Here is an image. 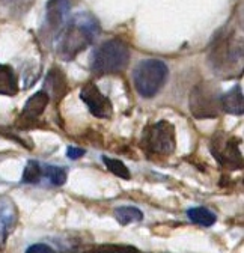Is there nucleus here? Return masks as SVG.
<instances>
[{"label":"nucleus","mask_w":244,"mask_h":253,"mask_svg":"<svg viewBox=\"0 0 244 253\" xmlns=\"http://www.w3.org/2000/svg\"><path fill=\"white\" fill-rule=\"evenodd\" d=\"M243 90L240 86L232 87L229 92L223 93L220 97V104H222V110L231 115H243L244 110V104H243Z\"/></svg>","instance_id":"nucleus-13"},{"label":"nucleus","mask_w":244,"mask_h":253,"mask_svg":"<svg viewBox=\"0 0 244 253\" xmlns=\"http://www.w3.org/2000/svg\"><path fill=\"white\" fill-rule=\"evenodd\" d=\"M48 101H50V98L44 90L34 93L32 97L26 101V106H24V109H23V112L17 121L18 128L20 130H30L37 125H41L38 122V119L44 113V110L47 109Z\"/></svg>","instance_id":"nucleus-9"},{"label":"nucleus","mask_w":244,"mask_h":253,"mask_svg":"<svg viewBox=\"0 0 244 253\" xmlns=\"http://www.w3.org/2000/svg\"><path fill=\"white\" fill-rule=\"evenodd\" d=\"M103 163L106 165V168L116 176L122 178V179H130L131 173L128 170V168L122 163L121 160H116V158H110V157H104L103 155Z\"/></svg>","instance_id":"nucleus-17"},{"label":"nucleus","mask_w":244,"mask_h":253,"mask_svg":"<svg viewBox=\"0 0 244 253\" xmlns=\"http://www.w3.org/2000/svg\"><path fill=\"white\" fill-rule=\"evenodd\" d=\"M89 253H139V250L130 246H103L90 250Z\"/></svg>","instance_id":"nucleus-20"},{"label":"nucleus","mask_w":244,"mask_h":253,"mask_svg":"<svg viewBox=\"0 0 244 253\" xmlns=\"http://www.w3.org/2000/svg\"><path fill=\"white\" fill-rule=\"evenodd\" d=\"M115 217L122 226H127L143 218V214L136 207H118L115 210Z\"/></svg>","instance_id":"nucleus-16"},{"label":"nucleus","mask_w":244,"mask_h":253,"mask_svg":"<svg viewBox=\"0 0 244 253\" xmlns=\"http://www.w3.org/2000/svg\"><path fill=\"white\" fill-rule=\"evenodd\" d=\"M42 178H47L53 185H64L67 181V170L56 166H42Z\"/></svg>","instance_id":"nucleus-18"},{"label":"nucleus","mask_w":244,"mask_h":253,"mask_svg":"<svg viewBox=\"0 0 244 253\" xmlns=\"http://www.w3.org/2000/svg\"><path fill=\"white\" fill-rule=\"evenodd\" d=\"M18 221V211L15 204L6 198H0V250L3 249L8 237L15 229Z\"/></svg>","instance_id":"nucleus-11"},{"label":"nucleus","mask_w":244,"mask_h":253,"mask_svg":"<svg viewBox=\"0 0 244 253\" xmlns=\"http://www.w3.org/2000/svg\"><path fill=\"white\" fill-rule=\"evenodd\" d=\"M220 92L211 83L198 84L190 93V110L198 119L219 118L223 112L220 104Z\"/></svg>","instance_id":"nucleus-5"},{"label":"nucleus","mask_w":244,"mask_h":253,"mask_svg":"<svg viewBox=\"0 0 244 253\" xmlns=\"http://www.w3.org/2000/svg\"><path fill=\"white\" fill-rule=\"evenodd\" d=\"M26 253H54V250H53L50 246H47V244L38 243V244L30 246V247L26 250Z\"/></svg>","instance_id":"nucleus-21"},{"label":"nucleus","mask_w":244,"mask_h":253,"mask_svg":"<svg viewBox=\"0 0 244 253\" xmlns=\"http://www.w3.org/2000/svg\"><path fill=\"white\" fill-rule=\"evenodd\" d=\"M169 76V68L163 60L145 59L137 63L133 71V83L139 95L145 98L156 97L164 86Z\"/></svg>","instance_id":"nucleus-4"},{"label":"nucleus","mask_w":244,"mask_h":253,"mask_svg":"<svg viewBox=\"0 0 244 253\" xmlns=\"http://www.w3.org/2000/svg\"><path fill=\"white\" fill-rule=\"evenodd\" d=\"M130 47L121 40H109L100 44L90 57V68L98 76L122 73L130 63Z\"/></svg>","instance_id":"nucleus-2"},{"label":"nucleus","mask_w":244,"mask_h":253,"mask_svg":"<svg viewBox=\"0 0 244 253\" xmlns=\"http://www.w3.org/2000/svg\"><path fill=\"white\" fill-rule=\"evenodd\" d=\"M143 145L149 152L159 155H170L176 146L173 125L167 121H159L148 126L143 133Z\"/></svg>","instance_id":"nucleus-6"},{"label":"nucleus","mask_w":244,"mask_h":253,"mask_svg":"<svg viewBox=\"0 0 244 253\" xmlns=\"http://www.w3.org/2000/svg\"><path fill=\"white\" fill-rule=\"evenodd\" d=\"M18 92V79L9 65L0 63V95H15Z\"/></svg>","instance_id":"nucleus-14"},{"label":"nucleus","mask_w":244,"mask_h":253,"mask_svg":"<svg viewBox=\"0 0 244 253\" xmlns=\"http://www.w3.org/2000/svg\"><path fill=\"white\" fill-rule=\"evenodd\" d=\"M211 67L223 77L237 76L243 67V45L237 42L234 32H226L212 44L209 54Z\"/></svg>","instance_id":"nucleus-3"},{"label":"nucleus","mask_w":244,"mask_h":253,"mask_svg":"<svg viewBox=\"0 0 244 253\" xmlns=\"http://www.w3.org/2000/svg\"><path fill=\"white\" fill-rule=\"evenodd\" d=\"M100 24L89 12H79L68 18L65 26L54 37V48L60 59L71 60L100 35Z\"/></svg>","instance_id":"nucleus-1"},{"label":"nucleus","mask_w":244,"mask_h":253,"mask_svg":"<svg viewBox=\"0 0 244 253\" xmlns=\"http://www.w3.org/2000/svg\"><path fill=\"white\" fill-rule=\"evenodd\" d=\"M187 215H189V218L193 221V223L201 225V226H205V228L212 226V225L216 223V220H217L216 214L212 212L211 210L205 208V207L190 208V210L187 211Z\"/></svg>","instance_id":"nucleus-15"},{"label":"nucleus","mask_w":244,"mask_h":253,"mask_svg":"<svg viewBox=\"0 0 244 253\" xmlns=\"http://www.w3.org/2000/svg\"><path fill=\"white\" fill-rule=\"evenodd\" d=\"M240 142L235 137H226L225 134H217L211 139V154L216 160L226 169L235 170L243 168V155L238 148Z\"/></svg>","instance_id":"nucleus-7"},{"label":"nucleus","mask_w":244,"mask_h":253,"mask_svg":"<svg viewBox=\"0 0 244 253\" xmlns=\"http://www.w3.org/2000/svg\"><path fill=\"white\" fill-rule=\"evenodd\" d=\"M70 15V0H50L45 9V30L56 37Z\"/></svg>","instance_id":"nucleus-10"},{"label":"nucleus","mask_w":244,"mask_h":253,"mask_svg":"<svg viewBox=\"0 0 244 253\" xmlns=\"http://www.w3.org/2000/svg\"><path fill=\"white\" fill-rule=\"evenodd\" d=\"M41 179H42V166L38 162H29L23 173V182L37 184Z\"/></svg>","instance_id":"nucleus-19"},{"label":"nucleus","mask_w":244,"mask_h":253,"mask_svg":"<svg viewBox=\"0 0 244 253\" xmlns=\"http://www.w3.org/2000/svg\"><path fill=\"white\" fill-rule=\"evenodd\" d=\"M68 89L70 86L65 73L59 67H53L45 76L42 90L48 95V98H51L54 103H59L68 93Z\"/></svg>","instance_id":"nucleus-12"},{"label":"nucleus","mask_w":244,"mask_h":253,"mask_svg":"<svg viewBox=\"0 0 244 253\" xmlns=\"http://www.w3.org/2000/svg\"><path fill=\"white\" fill-rule=\"evenodd\" d=\"M80 98L92 113L98 119H110L113 115L112 101L98 89V86L92 82L86 83L80 90Z\"/></svg>","instance_id":"nucleus-8"},{"label":"nucleus","mask_w":244,"mask_h":253,"mask_svg":"<svg viewBox=\"0 0 244 253\" xmlns=\"http://www.w3.org/2000/svg\"><path fill=\"white\" fill-rule=\"evenodd\" d=\"M84 155V151L80 149V148H76V146H70L67 149V157L71 158V160H77V158L83 157Z\"/></svg>","instance_id":"nucleus-22"}]
</instances>
